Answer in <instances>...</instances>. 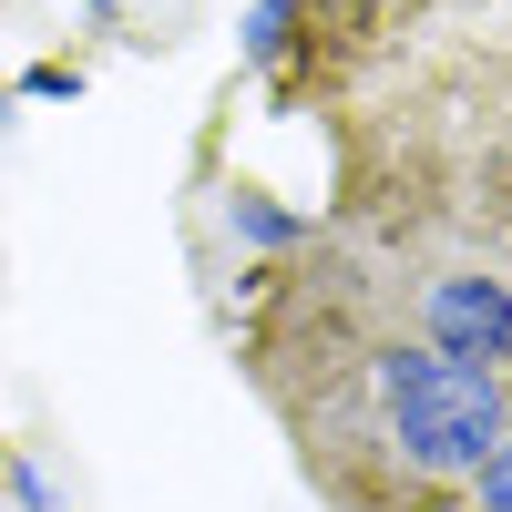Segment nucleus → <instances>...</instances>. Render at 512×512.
<instances>
[{"label": "nucleus", "instance_id": "nucleus-1", "mask_svg": "<svg viewBox=\"0 0 512 512\" xmlns=\"http://www.w3.org/2000/svg\"><path fill=\"white\" fill-rule=\"evenodd\" d=\"M359 400H369V441L410 482H472L512 431L502 379L441 359L431 338H359Z\"/></svg>", "mask_w": 512, "mask_h": 512}, {"label": "nucleus", "instance_id": "nucleus-2", "mask_svg": "<svg viewBox=\"0 0 512 512\" xmlns=\"http://www.w3.org/2000/svg\"><path fill=\"white\" fill-rule=\"evenodd\" d=\"M410 308H420V338H431L441 359H461V369H492V379L512 369V277H502V267L441 256V267H420Z\"/></svg>", "mask_w": 512, "mask_h": 512}, {"label": "nucleus", "instance_id": "nucleus-3", "mask_svg": "<svg viewBox=\"0 0 512 512\" xmlns=\"http://www.w3.org/2000/svg\"><path fill=\"white\" fill-rule=\"evenodd\" d=\"M472 492H482V512H512V431L492 441V461L472 472Z\"/></svg>", "mask_w": 512, "mask_h": 512}]
</instances>
